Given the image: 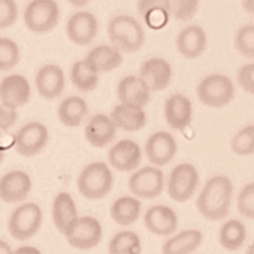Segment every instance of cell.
<instances>
[{
	"label": "cell",
	"mask_w": 254,
	"mask_h": 254,
	"mask_svg": "<svg viewBox=\"0 0 254 254\" xmlns=\"http://www.w3.org/2000/svg\"><path fill=\"white\" fill-rule=\"evenodd\" d=\"M98 33V20L88 11H79L68 19L67 34L76 45H88Z\"/></svg>",
	"instance_id": "obj_17"
},
{
	"label": "cell",
	"mask_w": 254,
	"mask_h": 254,
	"mask_svg": "<svg viewBox=\"0 0 254 254\" xmlns=\"http://www.w3.org/2000/svg\"><path fill=\"white\" fill-rule=\"evenodd\" d=\"M3 157H5V154H3V150L0 149V164H2V161H3Z\"/></svg>",
	"instance_id": "obj_46"
},
{
	"label": "cell",
	"mask_w": 254,
	"mask_h": 254,
	"mask_svg": "<svg viewBox=\"0 0 254 254\" xmlns=\"http://www.w3.org/2000/svg\"><path fill=\"white\" fill-rule=\"evenodd\" d=\"M30 82L22 74H11L0 82V99L8 109L16 110L17 107L25 106L30 101Z\"/></svg>",
	"instance_id": "obj_12"
},
{
	"label": "cell",
	"mask_w": 254,
	"mask_h": 254,
	"mask_svg": "<svg viewBox=\"0 0 254 254\" xmlns=\"http://www.w3.org/2000/svg\"><path fill=\"white\" fill-rule=\"evenodd\" d=\"M31 179L23 171H11L0 179V198L6 203H19L28 197Z\"/></svg>",
	"instance_id": "obj_16"
},
{
	"label": "cell",
	"mask_w": 254,
	"mask_h": 254,
	"mask_svg": "<svg viewBox=\"0 0 254 254\" xmlns=\"http://www.w3.org/2000/svg\"><path fill=\"white\" fill-rule=\"evenodd\" d=\"M109 254H141V239L133 231H120L110 239Z\"/></svg>",
	"instance_id": "obj_32"
},
{
	"label": "cell",
	"mask_w": 254,
	"mask_h": 254,
	"mask_svg": "<svg viewBox=\"0 0 254 254\" xmlns=\"http://www.w3.org/2000/svg\"><path fill=\"white\" fill-rule=\"evenodd\" d=\"M17 112L0 104V130H8L9 127L16 123Z\"/></svg>",
	"instance_id": "obj_40"
},
{
	"label": "cell",
	"mask_w": 254,
	"mask_h": 254,
	"mask_svg": "<svg viewBox=\"0 0 254 254\" xmlns=\"http://www.w3.org/2000/svg\"><path fill=\"white\" fill-rule=\"evenodd\" d=\"M139 214H141V203L130 195L118 198L110 208L112 219L123 226H129L135 223L139 217Z\"/></svg>",
	"instance_id": "obj_29"
},
{
	"label": "cell",
	"mask_w": 254,
	"mask_h": 254,
	"mask_svg": "<svg viewBox=\"0 0 254 254\" xmlns=\"http://www.w3.org/2000/svg\"><path fill=\"white\" fill-rule=\"evenodd\" d=\"M231 150L240 157H248L254 152V126L248 124L240 129L231 141Z\"/></svg>",
	"instance_id": "obj_34"
},
{
	"label": "cell",
	"mask_w": 254,
	"mask_h": 254,
	"mask_svg": "<svg viewBox=\"0 0 254 254\" xmlns=\"http://www.w3.org/2000/svg\"><path fill=\"white\" fill-rule=\"evenodd\" d=\"M68 244L78 250H90L103 239V226L95 217H79L74 226L65 234Z\"/></svg>",
	"instance_id": "obj_10"
},
{
	"label": "cell",
	"mask_w": 254,
	"mask_h": 254,
	"mask_svg": "<svg viewBox=\"0 0 254 254\" xmlns=\"http://www.w3.org/2000/svg\"><path fill=\"white\" fill-rule=\"evenodd\" d=\"M117 129H123L126 132H138L146 126L147 117L143 109H132L126 106H115L109 117Z\"/></svg>",
	"instance_id": "obj_25"
},
{
	"label": "cell",
	"mask_w": 254,
	"mask_h": 254,
	"mask_svg": "<svg viewBox=\"0 0 254 254\" xmlns=\"http://www.w3.org/2000/svg\"><path fill=\"white\" fill-rule=\"evenodd\" d=\"M146 155L155 168L168 164L177 152V141L175 138L168 132H155L147 138L146 143Z\"/></svg>",
	"instance_id": "obj_15"
},
{
	"label": "cell",
	"mask_w": 254,
	"mask_h": 254,
	"mask_svg": "<svg viewBox=\"0 0 254 254\" xmlns=\"http://www.w3.org/2000/svg\"><path fill=\"white\" fill-rule=\"evenodd\" d=\"M20 59L19 45L8 37H0V71L12 70Z\"/></svg>",
	"instance_id": "obj_33"
},
{
	"label": "cell",
	"mask_w": 254,
	"mask_h": 254,
	"mask_svg": "<svg viewBox=\"0 0 254 254\" xmlns=\"http://www.w3.org/2000/svg\"><path fill=\"white\" fill-rule=\"evenodd\" d=\"M138 78L147 85L150 92H160L169 85L172 79V67L166 59L150 58L143 62Z\"/></svg>",
	"instance_id": "obj_11"
},
{
	"label": "cell",
	"mask_w": 254,
	"mask_h": 254,
	"mask_svg": "<svg viewBox=\"0 0 254 254\" xmlns=\"http://www.w3.org/2000/svg\"><path fill=\"white\" fill-rule=\"evenodd\" d=\"M198 99L205 106L209 107H223L230 104L234 95L236 88L233 81L223 74H209L197 87Z\"/></svg>",
	"instance_id": "obj_4"
},
{
	"label": "cell",
	"mask_w": 254,
	"mask_h": 254,
	"mask_svg": "<svg viewBox=\"0 0 254 254\" xmlns=\"http://www.w3.org/2000/svg\"><path fill=\"white\" fill-rule=\"evenodd\" d=\"M23 20L27 28L36 34L52 31L59 20V8L53 0H33L25 9Z\"/></svg>",
	"instance_id": "obj_6"
},
{
	"label": "cell",
	"mask_w": 254,
	"mask_h": 254,
	"mask_svg": "<svg viewBox=\"0 0 254 254\" xmlns=\"http://www.w3.org/2000/svg\"><path fill=\"white\" fill-rule=\"evenodd\" d=\"M70 79L78 90L92 92L95 90L99 82V74L92 67H88L87 62L82 59L73 64L71 71H70Z\"/></svg>",
	"instance_id": "obj_31"
},
{
	"label": "cell",
	"mask_w": 254,
	"mask_h": 254,
	"mask_svg": "<svg viewBox=\"0 0 254 254\" xmlns=\"http://www.w3.org/2000/svg\"><path fill=\"white\" fill-rule=\"evenodd\" d=\"M88 67H92L98 74L115 70L121 65L123 56L118 50L110 45H98L84 59Z\"/></svg>",
	"instance_id": "obj_24"
},
{
	"label": "cell",
	"mask_w": 254,
	"mask_h": 254,
	"mask_svg": "<svg viewBox=\"0 0 254 254\" xmlns=\"http://www.w3.org/2000/svg\"><path fill=\"white\" fill-rule=\"evenodd\" d=\"M169 0H143L138 3V11L147 27L152 30H160L169 22Z\"/></svg>",
	"instance_id": "obj_26"
},
{
	"label": "cell",
	"mask_w": 254,
	"mask_h": 254,
	"mask_svg": "<svg viewBox=\"0 0 254 254\" xmlns=\"http://www.w3.org/2000/svg\"><path fill=\"white\" fill-rule=\"evenodd\" d=\"M115 135L117 127L113 126L112 120L104 113L92 117V120L85 126V139L93 147H106L113 141Z\"/></svg>",
	"instance_id": "obj_23"
},
{
	"label": "cell",
	"mask_w": 254,
	"mask_h": 254,
	"mask_svg": "<svg viewBox=\"0 0 254 254\" xmlns=\"http://www.w3.org/2000/svg\"><path fill=\"white\" fill-rule=\"evenodd\" d=\"M109 163L121 172L135 171L141 163V149L132 139H121L109 150Z\"/></svg>",
	"instance_id": "obj_14"
},
{
	"label": "cell",
	"mask_w": 254,
	"mask_h": 254,
	"mask_svg": "<svg viewBox=\"0 0 254 254\" xmlns=\"http://www.w3.org/2000/svg\"><path fill=\"white\" fill-rule=\"evenodd\" d=\"M237 81L247 93L254 92V64H247L237 71Z\"/></svg>",
	"instance_id": "obj_39"
},
{
	"label": "cell",
	"mask_w": 254,
	"mask_h": 254,
	"mask_svg": "<svg viewBox=\"0 0 254 254\" xmlns=\"http://www.w3.org/2000/svg\"><path fill=\"white\" fill-rule=\"evenodd\" d=\"M12 254H42L36 247H30V245H25L17 248L16 251H12Z\"/></svg>",
	"instance_id": "obj_41"
},
{
	"label": "cell",
	"mask_w": 254,
	"mask_h": 254,
	"mask_svg": "<svg viewBox=\"0 0 254 254\" xmlns=\"http://www.w3.org/2000/svg\"><path fill=\"white\" fill-rule=\"evenodd\" d=\"M120 104L132 109H143L150 101V90L138 76H126L117 88Z\"/></svg>",
	"instance_id": "obj_13"
},
{
	"label": "cell",
	"mask_w": 254,
	"mask_h": 254,
	"mask_svg": "<svg viewBox=\"0 0 254 254\" xmlns=\"http://www.w3.org/2000/svg\"><path fill=\"white\" fill-rule=\"evenodd\" d=\"M74 6H85L87 5V2H71Z\"/></svg>",
	"instance_id": "obj_45"
},
{
	"label": "cell",
	"mask_w": 254,
	"mask_h": 254,
	"mask_svg": "<svg viewBox=\"0 0 254 254\" xmlns=\"http://www.w3.org/2000/svg\"><path fill=\"white\" fill-rule=\"evenodd\" d=\"M0 254H12L9 244H6L5 240H0Z\"/></svg>",
	"instance_id": "obj_42"
},
{
	"label": "cell",
	"mask_w": 254,
	"mask_h": 254,
	"mask_svg": "<svg viewBox=\"0 0 254 254\" xmlns=\"http://www.w3.org/2000/svg\"><path fill=\"white\" fill-rule=\"evenodd\" d=\"M237 209L244 217L254 219V183H248L240 190L237 197Z\"/></svg>",
	"instance_id": "obj_37"
},
{
	"label": "cell",
	"mask_w": 254,
	"mask_h": 254,
	"mask_svg": "<svg viewBox=\"0 0 254 254\" xmlns=\"http://www.w3.org/2000/svg\"><path fill=\"white\" fill-rule=\"evenodd\" d=\"M233 183L225 175H214L206 182L197 200L200 214L208 220H222L230 212Z\"/></svg>",
	"instance_id": "obj_1"
},
{
	"label": "cell",
	"mask_w": 254,
	"mask_h": 254,
	"mask_svg": "<svg viewBox=\"0 0 254 254\" xmlns=\"http://www.w3.org/2000/svg\"><path fill=\"white\" fill-rule=\"evenodd\" d=\"M244 6H245V9H248V12L250 14H253V0H248V2H244Z\"/></svg>",
	"instance_id": "obj_43"
},
{
	"label": "cell",
	"mask_w": 254,
	"mask_h": 254,
	"mask_svg": "<svg viewBox=\"0 0 254 254\" xmlns=\"http://www.w3.org/2000/svg\"><path fill=\"white\" fill-rule=\"evenodd\" d=\"M206 33L198 25H189L177 36V48L186 59H195L201 56L206 50Z\"/></svg>",
	"instance_id": "obj_19"
},
{
	"label": "cell",
	"mask_w": 254,
	"mask_h": 254,
	"mask_svg": "<svg viewBox=\"0 0 254 254\" xmlns=\"http://www.w3.org/2000/svg\"><path fill=\"white\" fill-rule=\"evenodd\" d=\"M17 3L14 0H0V30L9 28L17 20Z\"/></svg>",
	"instance_id": "obj_38"
},
{
	"label": "cell",
	"mask_w": 254,
	"mask_h": 254,
	"mask_svg": "<svg viewBox=\"0 0 254 254\" xmlns=\"http://www.w3.org/2000/svg\"><path fill=\"white\" fill-rule=\"evenodd\" d=\"M52 217H53L55 226L62 234H67L74 226V223L79 219V215H78V209H76V205H74V200L70 194L61 192L56 195V198L53 201Z\"/></svg>",
	"instance_id": "obj_22"
},
{
	"label": "cell",
	"mask_w": 254,
	"mask_h": 254,
	"mask_svg": "<svg viewBox=\"0 0 254 254\" xmlns=\"http://www.w3.org/2000/svg\"><path fill=\"white\" fill-rule=\"evenodd\" d=\"M234 45L237 52L244 56H254V25H245L236 33Z\"/></svg>",
	"instance_id": "obj_36"
},
{
	"label": "cell",
	"mask_w": 254,
	"mask_h": 254,
	"mask_svg": "<svg viewBox=\"0 0 254 254\" xmlns=\"http://www.w3.org/2000/svg\"><path fill=\"white\" fill-rule=\"evenodd\" d=\"M48 144V129L39 121L27 123L16 133L14 146L23 157H33Z\"/></svg>",
	"instance_id": "obj_9"
},
{
	"label": "cell",
	"mask_w": 254,
	"mask_h": 254,
	"mask_svg": "<svg viewBox=\"0 0 254 254\" xmlns=\"http://www.w3.org/2000/svg\"><path fill=\"white\" fill-rule=\"evenodd\" d=\"M198 186V171L194 164L180 163L172 169L168 180V194L177 203H185Z\"/></svg>",
	"instance_id": "obj_7"
},
{
	"label": "cell",
	"mask_w": 254,
	"mask_h": 254,
	"mask_svg": "<svg viewBox=\"0 0 254 254\" xmlns=\"http://www.w3.org/2000/svg\"><path fill=\"white\" fill-rule=\"evenodd\" d=\"M247 254H254V245H253V244H250V245H248Z\"/></svg>",
	"instance_id": "obj_44"
},
{
	"label": "cell",
	"mask_w": 254,
	"mask_h": 254,
	"mask_svg": "<svg viewBox=\"0 0 254 254\" xmlns=\"http://www.w3.org/2000/svg\"><path fill=\"white\" fill-rule=\"evenodd\" d=\"M65 87V76L61 67L45 65L36 74V88L37 93L45 99L58 98Z\"/></svg>",
	"instance_id": "obj_21"
},
{
	"label": "cell",
	"mask_w": 254,
	"mask_h": 254,
	"mask_svg": "<svg viewBox=\"0 0 254 254\" xmlns=\"http://www.w3.org/2000/svg\"><path fill=\"white\" fill-rule=\"evenodd\" d=\"M88 112L85 99L81 96H68L58 107V118L62 124L76 127L82 123Z\"/></svg>",
	"instance_id": "obj_28"
},
{
	"label": "cell",
	"mask_w": 254,
	"mask_h": 254,
	"mask_svg": "<svg viewBox=\"0 0 254 254\" xmlns=\"http://www.w3.org/2000/svg\"><path fill=\"white\" fill-rule=\"evenodd\" d=\"M247 239V228L240 220H228L222 225L220 228V234H219V240L223 248L234 251L239 250L244 245Z\"/></svg>",
	"instance_id": "obj_30"
},
{
	"label": "cell",
	"mask_w": 254,
	"mask_h": 254,
	"mask_svg": "<svg viewBox=\"0 0 254 254\" xmlns=\"http://www.w3.org/2000/svg\"><path fill=\"white\" fill-rule=\"evenodd\" d=\"M42 225V209L36 203H23L11 214L8 222L9 234L17 240L31 239Z\"/></svg>",
	"instance_id": "obj_5"
},
{
	"label": "cell",
	"mask_w": 254,
	"mask_h": 254,
	"mask_svg": "<svg viewBox=\"0 0 254 254\" xmlns=\"http://www.w3.org/2000/svg\"><path fill=\"white\" fill-rule=\"evenodd\" d=\"M113 186V175L106 163H90L85 166L78 179L79 192L88 200L106 197Z\"/></svg>",
	"instance_id": "obj_3"
},
{
	"label": "cell",
	"mask_w": 254,
	"mask_h": 254,
	"mask_svg": "<svg viewBox=\"0 0 254 254\" xmlns=\"http://www.w3.org/2000/svg\"><path fill=\"white\" fill-rule=\"evenodd\" d=\"M203 240V234L198 230H185L172 236L163 244V254H190L194 253Z\"/></svg>",
	"instance_id": "obj_27"
},
{
	"label": "cell",
	"mask_w": 254,
	"mask_h": 254,
	"mask_svg": "<svg viewBox=\"0 0 254 254\" xmlns=\"http://www.w3.org/2000/svg\"><path fill=\"white\" fill-rule=\"evenodd\" d=\"M144 225L147 231L157 236H169L177 230V214L172 208L155 205L147 209L144 215Z\"/></svg>",
	"instance_id": "obj_20"
},
{
	"label": "cell",
	"mask_w": 254,
	"mask_h": 254,
	"mask_svg": "<svg viewBox=\"0 0 254 254\" xmlns=\"http://www.w3.org/2000/svg\"><path fill=\"white\" fill-rule=\"evenodd\" d=\"M164 186V174L155 166L138 169L129 179V189L139 198H155L161 194Z\"/></svg>",
	"instance_id": "obj_8"
},
{
	"label": "cell",
	"mask_w": 254,
	"mask_h": 254,
	"mask_svg": "<svg viewBox=\"0 0 254 254\" xmlns=\"http://www.w3.org/2000/svg\"><path fill=\"white\" fill-rule=\"evenodd\" d=\"M200 3L197 0H169V17H174L177 20H189L192 19L197 11H198Z\"/></svg>",
	"instance_id": "obj_35"
},
{
	"label": "cell",
	"mask_w": 254,
	"mask_h": 254,
	"mask_svg": "<svg viewBox=\"0 0 254 254\" xmlns=\"http://www.w3.org/2000/svg\"><path fill=\"white\" fill-rule=\"evenodd\" d=\"M164 118L175 130H183L192 121V103L185 95L175 93L166 99Z\"/></svg>",
	"instance_id": "obj_18"
},
{
	"label": "cell",
	"mask_w": 254,
	"mask_h": 254,
	"mask_svg": "<svg viewBox=\"0 0 254 254\" xmlns=\"http://www.w3.org/2000/svg\"><path fill=\"white\" fill-rule=\"evenodd\" d=\"M113 48L121 53H135L144 44V30L132 16H117L107 25Z\"/></svg>",
	"instance_id": "obj_2"
}]
</instances>
